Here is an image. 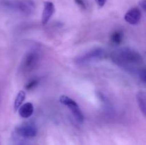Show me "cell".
Returning <instances> with one entry per match:
<instances>
[{"instance_id": "obj_1", "label": "cell", "mask_w": 146, "mask_h": 145, "mask_svg": "<svg viewBox=\"0 0 146 145\" xmlns=\"http://www.w3.org/2000/svg\"><path fill=\"white\" fill-rule=\"evenodd\" d=\"M113 62L117 65L128 70H135L143 63V57L141 54L129 47H123L114 50L111 54Z\"/></svg>"}, {"instance_id": "obj_2", "label": "cell", "mask_w": 146, "mask_h": 145, "mask_svg": "<svg viewBox=\"0 0 146 145\" xmlns=\"http://www.w3.org/2000/svg\"><path fill=\"white\" fill-rule=\"evenodd\" d=\"M106 56V52L104 49L100 48L91 50L85 54L77 57L76 63L78 65H86L91 62L102 60Z\"/></svg>"}, {"instance_id": "obj_3", "label": "cell", "mask_w": 146, "mask_h": 145, "mask_svg": "<svg viewBox=\"0 0 146 145\" xmlns=\"http://www.w3.org/2000/svg\"><path fill=\"white\" fill-rule=\"evenodd\" d=\"M59 101L61 104L66 106L70 109L71 113L74 115L76 120L80 124H82L84 121V117L82 111L75 100L70 98L66 95H61L59 98Z\"/></svg>"}, {"instance_id": "obj_4", "label": "cell", "mask_w": 146, "mask_h": 145, "mask_svg": "<svg viewBox=\"0 0 146 145\" xmlns=\"http://www.w3.org/2000/svg\"><path fill=\"white\" fill-rule=\"evenodd\" d=\"M38 55L35 52L28 53L24 56L21 63V68L24 72H31L38 64Z\"/></svg>"}, {"instance_id": "obj_5", "label": "cell", "mask_w": 146, "mask_h": 145, "mask_svg": "<svg viewBox=\"0 0 146 145\" xmlns=\"http://www.w3.org/2000/svg\"><path fill=\"white\" fill-rule=\"evenodd\" d=\"M1 4L8 8L11 9L19 11L20 12L29 14L31 11V5L29 4L28 2H24L21 1H7V0H3L1 1Z\"/></svg>"}, {"instance_id": "obj_6", "label": "cell", "mask_w": 146, "mask_h": 145, "mask_svg": "<svg viewBox=\"0 0 146 145\" xmlns=\"http://www.w3.org/2000/svg\"><path fill=\"white\" fill-rule=\"evenodd\" d=\"M15 132L17 135L24 138H32L36 136L37 131L36 127L32 125L25 124L17 127L15 129Z\"/></svg>"}, {"instance_id": "obj_7", "label": "cell", "mask_w": 146, "mask_h": 145, "mask_svg": "<svg viewBox=\"0 0 146 145\" xmlns=\"http://www.w3.org/2000/svg\"><path fill=\"white\" fill-rule=\"evenodd\" d=\"M141 15H142V14H141V10L138 8L134 7V8L129 9L125 13L124 18H125V21L128 24L135 25L141 20Z\"/></svg>"}, {"instance_id": "obj_8", "label": "cell", "mask_w": 146, "mask_h": 145, "mask_svg": "<svg viewBox=\"0 0 146 145\" xmlns=\"http://www.w3.org/2000/svg\"><path fill=\"white\" fill-rule=\"evenodd\" d=\"M55 8L54 5L51 1H45L44 2V9H43L42 14H41V24L43 25H46L49 21L51 17L54 14Z\"/></svg>"}, {"instance_id": "obj_9", "label": "cell", "mask_w": 146, "mask_h": 145, "mask_svg": "<svg viewBox=\"0 0 146 145\" xmlns=\"http://www.w3.org/2000/svg\"><path fill=\"white\" fill-rule=\"evenodd\" d=\"M19 115L22 118H29L34 113V105L31 102H27L19 107Z\"/></svg>"}, {"instance_id": "obj_10", "label": "cell", "mask_w": 146, "mask_h": 145, "mask_svg": "<svg viewBox=\"0 0 146 145\" xmlns=\"http://www.w3.org/2000/svg\"><path fill=\"white\" fill-rule=\"evenodd\" d=\"M137 102L140 109L144 115L146 114V95L145 92L143 90L138 91L136 95Z\"/></svg>"}, {"instance_id": "obj_11", "label": "cell", "mask_w": 146, "mask_h": 145, "mask_svg": "<svg viewBox=\"0 0 146 145\" xmlns=\"http://www.w3.org/2000/svg\"><path fill=\"white\" fill-rule=\"evenodd\" d=\"M123 40V33L121 30L113 31L111 36V41L115 45H119Z\"/></svg>"}, {"instance_id": "obj_12", "label": "cell", "mask_w": 146, "mask_h": 145, "mask_svg": "<svg viewBox=\"0 0 146 145\" xmlns=\"http://www.w3.org/2000/svg\"><path fill=\"white\" fill-rule=\"evenodd\" d=\"M26 98V92L24 90H20L18 92L17 95V98H16L15 100H14V110L17 111L18 110L19 107L21 105L22 102H24V99Z\"/></svg>"}, {"instance_id": "obj_13", "label": "cell", "mask_w": 146, "mask_h": 145, "mask_svg": "<svg viewBox=\"0 0 146 145\" xmlns=\"http://www.w3.org/2000/svg\"><path fill=\"white\" fill-rule=\"evenodd\" d=\"M38 80H32L29 81V82L26 85V89L28 90L34 89V88H35L38 85Z\"/></svg>"}, {"instance_id": "obj_14", "label": "cell", "mask_w": 146, "mask_h": 145, "mask_svg": "<svg viewBox=\"0 0 146 145\" xmlns=\"http://www.w3.org/2000/svg\"><path fill=\"white\" fill-rule=\"evenodd\" d=\"M145 72H145V68H142V69L139 70V72H138V75H139L140 78H141V80L143 82H145V80H146Z\"/></svg>"}, {"instance_id": "obj_15", "label": "cell", "mask_w": 146, "mask_h": 145, "mask_svg": "<svg viewBox=\"0 0 146 145\" xmlns=\"http://www.w3.org/2000/svg\"><path fill=\"white\" fill-rule=\"evenodd\" d=\"M75 2L76 3L77 5L79 6L81 9H86V4L85 2L84 1V0H74Z\"/></svg>"}, {"instance_id": "obj_16", "label": "cell", "mask_w": 146, "mask_h": 145, "mask_svg": "<svg viewBox=\"0 0 146 145\" xmlns=\"http://www.w3.org/2000/svg\"><path fill=\"white\" fill-rule=\"evenodd\" d=\"M96 2L97 5L99 7H103L104 5H105L106 2L107 0H95Z\"/></svg>"}, {"instance_id": "obj_17", "label": "cell", "mask_w": 146, "mask_h": 145, "mask_svg": "<svg viewBox=\"0 0 146 145\" xmlns=\"http://www.w3.org/2000/svg\"><path fill=\"white\" fill-rule=\"evenodd\" d=\"M140 6H141V8L143 9L144 10V11H145L146 9V1L145 0H143V1H140Z\"/></svg>"}]
</instances>
